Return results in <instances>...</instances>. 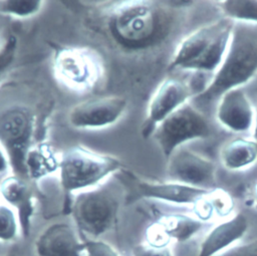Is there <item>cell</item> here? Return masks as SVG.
<instances>
[{"mask_svg": "<svg viewBox=\"0 0 257 256\" xmlns=\"http://www.w3.org/2000/svg\"><path fill=\"white\" fill-rule=\"evenodd\" d=\"M257 74V25L234 22L224 59L195 101L218 100L225 92L242 87Z\"/></svg>", "mask_w": 257, "mask_h": 256, "instance_id": "obj_1", "label": "cell"}, {"mask_svg": "<svg viewBox=\"0 0 257 256\" xmlns=\"http://www.w3.org/2000/svg\"><path fill=\"white\" fill-rule=\"evenodd\" d=\"M172 26L170 12L152 1L122 2L109 18L113 37L131 48H145L161 42Z\"/></svg>", "mask_w": 257, "mask_h": 256, "instance_id": "obj_2", "label": "cell"}, {"mask_svg": "<svg viewBox=\"0 0 257 256\" xmlns=\"http://www.w3.org/2000/svg\"><path fill=\"white\" fill-rule=\"evenodd\" d=\"M234 22L220 19L196 29L177 46L169 62V70L215 73L229 46Z\"/></svg>", "mask_w": 257, "mask_h": 256, "instance_id": "obj_3", "label": "cell"}, {"mask_svg": "<svg viewBox=\"0 0 257 256\" xmlns=\"http://www.w3.org/2000/svg\"><path fill=\"white\" fill-rule=\"evenodd\" d=\"M121 162L80 146L61 153L58 162L59 181L66 199L73 193L94 188L107 177L121 170Z\"/></svg>", "mask_w": 257, "mask_h": 256, "instance_id": "obj_4", "label": "cell"}, {"mask_svg": "<svg viewBox=\"0 0 257 256\" xmlns=\"http://www.w3.org/2000/svg\"><path fill=\"white\" fill-rule=\"evenodd\" d=\"M119 203L116 188L102 184L76 193L68 207L77 230L86 236L97 238L113 226Z\"/></svg>", "mask_w": 257, "mask_h": 256, "instance_id": "obj_5", "label": "cell"}, {"mask_svg": "<svg viewBox=\"0 0 257 256\" xmlns=\"http://www.w3.org/2000/svg\"><path fill=\"white\" fill-rule=\"evenodd\" d=\"M211 134L212 129L206 116L195 105L187 102L164 119L153 136L163 155L169 159L185 144L207 139Z\"/></svg>", "mask_w": 257, "mask_h": 256, "instance_id": "obj_6", "label": "cell"}, {"mask_svg": "<svg viewBox=\"0 0 257 256\" xmlns=\"http://www.w3.org/2000/svg\"><path fill=\"white\" fill-rule=\"evenodd\" d=\"M54 73L57 78L74 90L93 88L100 77L101 65L97 56L81 47L61 48L54 56Z\"/></svg>", "mask_w": 257, "mask_h": 256, "instance_id": "obj_7", "label": "cell"}, {"mask_svg": "<svg viewBox=\"0 0 257 256\" xmlns=\"http://www.w3.org/2000/svg\"><path fill=\"white\" fill-rule=\"evenodd\" d=\"M119 180L128 191L131 199H150L176 205L194 206L207 193V189L191 187L176 182H152L144 180L131 171H121Z\"/></svg>", "mask_w": 257, "mask_h": 256, "instance_id": "obj_8", "label": "cell"}, {"mask_svg": "<svg viewBox=\"0 0 257 256\" xmlns=\"http://www.w3.org/2000/svg\"><path fill=\"white\" fill-rule=\"evenodd\" d=\"M195 96L196 92L186 81L178 78L164 80L149 102L147 115L142 124V136L144 138L153 136L164 119Z\"/></svg>", "mask_w": 257, "mask_h": 256, "instance_id": "obj_9", "label": "cell"}, {"mask_svg": "<svg viewBox=\"0 0 257 256\" xmlns=\"http://www.w3.org/2000/svg\"><path fill=\"white\" fill-rule=\"evenodd\" d=\"M168 160L169 181L207 190L215 188L216 167L206 157L182 147Z\"/></svg>", "mask_w": 257, "mask_h": 256, "instance_id": "obj_10", "label": "cell"}, {"mask_svg": "<svg viewBox=\"0 0 257 256\" xmlns=\"http://www.w3.org/2000/svg\"><path fill=\"white\" fill-rule=\"evenodd\" d=\"M32 133V116L22 107H12L0 116V143L5 149L9 162L20 176L24 174V158L30 148L28 143Z\"/></svg>", "mask_w": 257, "mask_h": 256, "instance_id": "obj_11", "label": "cell"}, {"mask_svg": "<svg viewBox=\"0 0 257 256\" xmlns=\"http://www.w3.org/2000/svg\"><path fill=\"white\" fill-rule=\"evenodd\" d=\"M127 106L120 96H102L79 102L70 108L68 122L75 129H103L115 123Z\"/></svg>", "mask_w": 257, "mask_h": 256, "instance_id": "obj_12", "label": "cell"}, {"mask_svg": "<svg viewBox=\"0 0 257 256\" xmlns=\"http://www.w3.org/2000/svg\"><path fill=\"white\" fill-rule=\"evenodd\" d=\"M255 107L242 87L225 92L216 107V119L225 129L233 133L252 131Z\"/></svg>", "mask_w": 257, "mask_h": 256, "instance_id": "obj_13", "label": "cell"}, {"mask_svg": "<svg viewBox=\"0 0 257 256\" xmlns=\"http://www.w3.org/2000/svg\"><path fill=\"white\" fill-rule=\"evenodd\" d=\"M248 228V219L243 213L222 220L204 237L197 256H217L227 252L246 235Z\"/></svg>", "mask_w": 257, "mask_h": 256, "instance_id": "obj_14", "label": "cell"}, {"mask_svg": "<svg viewBox=\"0 0 257 256\" xmlns=\"http://www.w3.org/2000/svg\"><path fill=\"white\" fill-rule=\"evenodd\" d=\"M37 256H81L83 241L67 223H54L45 228L35 239Z\"/></svg>", "mask_w": 257, "mask_h": 256, "instance_id": "obj_15", "label": "cell"}, {"mask_svg": "<svg viewBox=\"0 0 257 256\" xmlns=\"http://www.w3.org/2000/svg\"><path fill=\"white\" fill-rule=\"evenodd\" d=\"M0 195L16 210L23 237H29L31 218L34 214V195L29 184L23 177L8 176L0 184Z\"/></svg>", "mask_w": 257, "mask_h": 256, "instance_id": "obj_16", "label": "cell"}, {"mask_svg": "<svg viewBox=\"0 0 257 256\" xmlns=\"http://www.w3.org/2000/svg\"><path fill=\"white\" fill-rule=\"evenodd\" d=\"M234 201L229 193L222 189H210L193 206V213L202 222L230 217Z\"/></svg>", "mask_w": 257, "mask_h": 256, "instance_id": "obj_17", "label": "cell"}, {"mask_svg": "<svg viewBox=\"0 0 257 256\" xmlns=\"http://www.w3.org/2000/svg\"><path fill=\"white\" fill-rule=\"evenodd\" d=\"M220 162L229 171H243L257 162V144L251 139H235L220 151Z\"/></svg>", "mask_w": 257, "mask_h": 256, "instance_id": "obj_18", "label": "cell"}, {"mask_svg": "<svg viewBox=\"0 0 257 256\" xmlns=\"http://www.w3.org/2000/svg\"><path fill=\"white\" fill-rule=\"evenodd\" d=\"M59 156L47 144L30 147L24 158V174L32 180H40L58 170Z\"/></svg>", "mask_w": 257, "mask_h": 256, "instance_id": "obj_19", "label": "cell"}, {"mask_svg": "<svg viewBox=\"0 0 257 256\" xmlns=\"http://www.w3.org/2000/svg\"><path fill=\"white\" fill-rule=\"evenodd\" d=\"M157 223L161 226L171 242H186L190 240L202 229L204 224V222L195 216L186 214L164 215Z\"/></svg>", "mask_w": 257, "mask_h": 256, "instance_id": "obj_20", "label": "cell"}, {"mask_svg": "<svg viewBox=\"0 0 257 256\" xmlns=\"http://www.w3.org/2000/svg\"><path fill=\"white\" fill-rule=\"evenodd\" d=\"M219 4L225 18L233 22L257 25V0H225Z\"/></svg>", "mask_w": 257, "mask_h": 256, "instance_id": "obj_21", "label": "cell"}, {"mask_svg": "<svg viewBox=\"0 0 257 256\" xmlns=\"http://www.w3.org/2000/svg\"><path fill=\"white\" fill-rule=\"evenodd\" d=\"M40 0H0V13L17 18L36 15L43 6Z\"/></svg>", "mask_w": 257, "mask_h": 256, "instance_id": "obj_22", "label": "cell"}, {"mask_svg": "<svg viewBox=\"0 0 257 256\" xmlns=\"http://www.w3.org/2000/svg\"><path fill=\"white\" fill-rule=\"evenodd\" d=\"M20 231V224L15 212L7 205H0V241H14Z\"/></svg>", "mask_w": 257, "mask_h": 256, "instance_id": "obj_23", "label": "cell"}, {"mask_svg": "<svg viewBox=\"0 0 257 256\" xmlns=\"http://www.w3.org/2000/svg\"><path fill=\"white\" fill-rule=\"evenodd\" d=\"M83 252L86 256H122L110 244L92 239L83 241Z\"/></svg>", "mask_w": 257, "mask_h": 256, "instance_id": "obj_24", "label": "cell"}, {"mask_svg": "<svg viewBox=\"0 0 257 256\" xmlns=\"http://www.w3.org/2000/svg\"><path fill=\"white\" fill-rule=\"evenodd\" d=\"M133 256H174V254L170 246L157 247L145 242L134 248Z\"/></svg>", "mask_w": 257, "mask_h": 256, "instance_id": "obj_25", "label": "cell"}, {"mask_svg": "<svg viewBox=\"0 0 257 256\" xmlns=\"http://www.w3.org/2000/svg\"><path fill=\"white\" fill-rule=\"evenodd\" d=\"M224 256H257V239L234 246Z\"/></svg>", "mask_w": 257, "mask_h": 256, "instance_id": "obj_26", "label": "cell"}, {"mask_svg": "<svg viewBox=\"0 0 257 256\" xmlns=\"http://www.w3.org/2000/svg\"><path fill=\"white\" fill-rule=\"evenodd\" d=\"M14 48L15 43L14 40H9L8 43L5 45V47L1 48L0 50V75L3 70L6 69V67L10 64L13 55H14Z\"/></svg>", "mask_w": 257, "mask_h": 256, "instance_id": "obj_27", "label": "cell"}, {"mask_svg": "<svg viewBox=\"0 0 257 256\" xmlns=\"http://www.w3.org/2000/svg\"><path fill=\"white\" fill-rule=\"evenodd\" d=\"M9 165H10V162H9L8 155L0 143V174L5 173L9 167Z\"/></svg>", "mask_w": 257, "mask_h": 256, "instance_id": "obj_28", "label": "cell"}, {"mask_svg": "<svg viewBox=\"0 0 257 256\" xmlns=\"http://www.w3.org/2000/svg\"><path fill=\"white\" fill-rule=\"evenodd\" d=\"M252 140L257 144V106L255 107V118L252 127Z\"/></svg>", "mask_w": 257, "mask_h": 256, "instance_id": "obj_29", "label": "cell"}, {"mask_svg": "<svg viewBox=\"0 0 257 256\" xmlns=\"http://www.w3.org/2000/svg\"><path fill=\"white\" fill-rule=\"evenodd\" d=\"M254 196H255V199H256V201H257V185H256L255 188H254Z\"/></svg>", "mask_w": 257, "mask_h": 256, "instance_id": "obj_30", "label": "cell"}, {"mask_svg": "<svg viewBox=\"0 0 257 256\" xmlns=\"http://www.w3.org/2000/svg\"><path fill=\"white\" fill-rule=\"evenodd\" d=\"M6 256H17L16 254H14V253H10V254H7Z\"/></svg>", "mask_w": 257, "mask_h": 256, "instance_id": "obj_31", "label": "cell"}, {"mask_svg": "<svg viewBox=\"0 0 257 256\" xmlns=\"http://www.w3.org/2000/svg\"><path fill=\"white\" fill-rule=\"evenodd\" d=\"M0 50H1V49H0Z\"/></svg>", "mask_w": 257, "mask_h": 256, "instance_id": "obj_32", "label": "cell"}]
</instances>
